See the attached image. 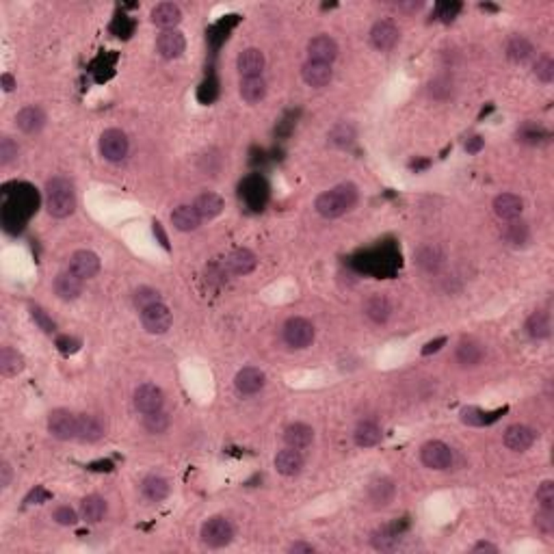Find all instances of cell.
Masks as SVG:
<instances>
[{"instance_id": "6da1fadb", "label": "cell", "mask_w": 554, "mask_h": 554, "mask_svg": "<svg viewBox=\"0 0 554 554\" xmlns=\"http://www.w3.org/2000/svg\"><path fill=\"white\" fill-rule=\"evenodd\" d=\"M355 204H358V187L351 182H345V184L333 187L331 191L321 193L314 201V208L325 219H338V217H343L345 212H349Z\"/></svg>"}, {"instance_id": "7a4b0ae2", "label": "cell", "mask_w": 554, "mask_h": 554, "mask_svg": "<svg viewBox=\"0 0 554 554\" xmlns=\"http://www.w3.org/2000/svg\"><path fill=\"white\" fill-rule=\"evenodd\" d=\"M46 208L55 219L70 217L76 208V193L74 184L67 178H52L46 184Z\"/></svg>"}, {"instance_id": "3957f363", "label": "cell", "mask_w": 554, "mask_h": 554, "mask_svg": "<svg viewBox=\"0 0 554 554\" xmlns=\"http://www.w3.org/2000/svg\"><path fill=\"white\" fill-rule=\"evenodd\" d=\"M199 537H201V543H204V545H208V548H212V550H219V548H226V545L232 543V539H234V528H232V524H230L226 518L215 516V518H210V520L204 522Z\"/></svg>"}, {"instance_id": "277c9868", "label": "cell", "mask_w": 554, "mask_h": 554, "mask_svg": "<svg viewBox=\"0 0 554 554\" xmlns=\"http://www.w3.org/2000/svg\"><path fill=\"white\" fill-rule=\"evenodd\" d=\"M284 343L290 347V349H308L312 343H314V325L308 321V318H301V316H294V318H288L286 325H284Z\"/></svg>"}, {"instance_id": "5b68a950", "label": "cell", "mask_w": 554, "mask_h": 554, "mask_svg": "<svg viewBox=\"0 0 554 554\" xmlns=\"http://www.w3.org/2000/svg\"><path fill=\"white\" fill-rule=\"evenodd\" d=\"M128 137L119 128H109V131L102 133L100 137V154L104 156V160L109 162H119L128 156Z\"/></svg>"}, {"instance_id": "8992f818", "label": "cell", "mask_w": 554, "mask_h": 554, "mask_svg": "<svg viewBox=\"0 0 554 554\" xmlns=\"http://www.w3.org/2000/svg\"><path fill=\"white\" fill-rule=\"evenodd\" d=\"M76 427H78V416H74L67 409H55L48 416V433L61 442L76 440Z\"/></svg>"}, {"instance_id": "52a82bcc", "label": "cell", "mask_w": 554, "mask_h": 554, "mask_svg": "<svg viewBox=\"0 0 554 554\" xmlns=\"http://www.w3.org/2000/svg\"><path fill=\"white\" fill-rule=\"evenodd\" d=\"M420 461L431 470H446L453 463V450L444 442L433 440L420 448Z\"/></svg>"}, {"instance_id": "ba28073f", "label": "cell", "mask_w": 554, "mask_h": 554, "mask_svg": "<svg viewBox=\"0 0 554 554\" xmlns=\"http://www.w3.org/2000/svg\"><path fill=\"white\" fill-rule=\"evenodd\" d=\"M172 323H174L172 310H169L162 301L141 310V325L148 333H165V331H169Z\"/></svg>"}, {"instance_id": "9c48e42d", "label": "cell", "mask_w": 554, "mask_h": 554, "mask_svg": "<svg viewBox=\"0 0 554 554\" xmlns=\"http://www.w3.org/2000/svg\"><path fill=\"white\" fill-rule=\"evenodd\" d=\"M67 271H72V273L78 275L80 279H92V277H96L98 271H100V258H98L94 251H89V249H78V251L72 253L70 269H67Z\"/></svg>"}, {"instance_id": "30bf717a", "label": "cell", "mask_w": 554, "mask_h": 554, "mask_svg": "<svg viewBox=\"0 0 554 554\" xmlns=\"http://www.w3.org/2000/svg\"><path fill=\"white\" fill-rule=\"evenodd\" d=\"M308 57L314 63L331 65L338 59V44L329 35H316L308 41Z\"/></svg>"}, {"instance_id": "8fae6325", "label": "cell", "mask_w": 554, "mask_h": 554, "mask_svg": "<svg viewBox=\"0 0 554 554\" xmlns=\"http://www.w3.org/2000/svg\"><path fill=\"white\" fill-rule=\"evenodd\" d=\"M397 41H399V28L390 20H379V22L372 24V28H370L372 48H377L381 52H388L397 46Z\"/></svg>"}, {"instance_id": "7c38bea8", "label": "cell", "mask_w": 554, "mask_h": 554, "mask_svg": "<svg viewBox=\"0 0 554 554\" xmlns=\"http://www.w3.org/2000/svg\"><path fill=\"white\" fill-rule=\"evenodd\" d=\"M184 48H187V39H184V35H182L180 31H176V28H174V31H162V33L158 35V39H156V50H158V55H160L162 59H167V61L182 57Z\"/></svg>"}, {"instance_id": "4fadbf2b", "label": "cell", "mask_w": 554, "mask_h": 554, "mask_svg": "<svg viewBox=\"0 0 554 554\" xmlns=\"http://www.w3.org/2000/svg\"><path fill=\"white\" fill-rule=\"evenodd\" d=\"M234 388L240 394H245V397L258 394L265 388V372L260 368H255V366L240 368L236 372V377H234Z\"/></svg>"}, {"instance_id": "5bb4252c", "label": "cell", "mask_w": 554, "mask_h": 554, "mask_svg": "<svg viewBox=\"0 0 554 554\" xmlns=\"http://www.w3.org/2000/svg\"><path fill=\"white\" fill-rule=\"evenodd\" d=\"M162 405H165V394L158 386H154V383H143V386H139L135 390V407L141 414L158 411V409H162Z\"/></svg>"}, {"instance_id": "9a60e30c", "label": "cell", "mask_w": 554, "mask_h": 554, "mask_svg": "<svg viewBox=\"0 0 554 554\" xmlns=\"http://www.w3.org/2000/svg\"><path fill=\"white\" fill-rule=\"evenodd\" d=\"M504 446L509 448V450H514V453H524V450H528L533 444H535V440H537V433L531 429V427H526V424H511V427L504 431Z\"/></svg>"}, {"instance_id": "2e32d148", "label": "cell", "mask_w": 554, "mask_h": 554, "mask_svg": "<svg viewBox=\"0 0 554 554\" xmlns=\"http://www.w3.org/2000/svg\"><path fill=\"white\" fill-rule=\"evenodd\" d=\"M267 65L265 52L258 48H245L238 57H236V70L243 78H251V76H262V70Z\"/></svg>"}, {"instance_id": "e0dca14e", "label": "cell", "mask_w": 554, "mask_h": 554, "mask_svg": "<svg viewBox=\"0 0 554 554\" xmlns=\"http://www.w3.org/2000/svg\"><path fill=\"white\" fill-rule=\"evenodd\" d=\"M522 210H524V199L516 193H502L494 199V212L502 221L520 219Z\"/></svg>"}, {"instance_id": "ac0fdd59", "label": "cell", "mask_w": 554, "mask_h": 554, "mask_svg": "<svg viewBox=\"0 0 554 554\" xmlns=\"http://www.w3.org/2000/svg\"><path fill=\"white\" fill-rule=\"evenodd\" d=\"M16 123L22 133L26 135H37L44 131L46 126V113L41 106H24L18 115H16Z\"/></svg>"}, {"instance_id": "d6986e66", "label": "cell", "mask_w": 554, "mask_h": 554, "mask_svg": "<svg viewBox=\"0 0 554 554\" xmlns=\"http://www.w3.org/2000/svg\"><path fill=\"white\" fill-rule=\"evenodd\" d=\"M104 438V424L98 416L92 414H80L78 416V427H76V440L94 444Z\"/></svg>"}, {"instance_id": "ffe728a7", "label": "cell", "mask_w": 554, "mask_h": 554, "mask_svg": "<svg viewBox=\"0 0 554 554\" xmlns=\"http://www.w3.org/2000/svg\"><path fill=\"white\" fill-rule=\"evenodd\" d=\"M82 286H84V279H80L72 271H63L55 277V292L63 301L78 299V297L82 294Z\"/></svg>"}, {"instance_id": "44dd1931", "label": "cell", "mask_w": 554, "mask_h": 554, "mask_svg": "<svg viewBox=\"0 0 554 554\" xmlns=\"http://www.w3.org/2000/svg\"><path fill=\"white\" fill-rule=\"evenodd\" d=\"M152 18V24H156L158 28L162 31H174L180 22H182V11L178 5L174 3H160L152 9L150 13Z\"/></svg>"}, {"instance_id": "7402d4cb", "label": "cell", "mask_w": 554, "mask_h": 554, "mask_svg": "<svg viewBox=\"0 0 554 554\" xmlns=\"http://www.w3.org/2000/svg\"><path fill=\"white\" fill-rule=\"evenodd\" d=\"M301 76H304V82L308 84V87L321 89V87H327V84L331 82L333 70H331V65L308 61V63L301 67Z\"/></svg>"}, {"instance_id": "603a6c76", "label": "cell", "mask_w": 554, "mask_h": 554, "mask_svg": "<svg viewBox=\"0 0 554 554\" xmlns=\"http://www.w3.org/2000/svg\"><path fill=\"white\" fill-rule=\"evenodd\" d=\"M275 467L282 477H297L304 470V457L294 448H284L275 455Z\"/></svg>"}, {"instance_id": "cb8c5ba5", "label": "cell", "mask_w": 554, "mask_h": 554, "mask_svg": "<svg viewBox=\"0 0 554 554\" xmlns=\"http://www.w3.org/2000/svg\"><path fill=\"white\" fill-rule=\"evenodd\" d=\"M284 442H286L288 448L304 450L314 442V431H312V427H308V424H304V422H294V424H290V427H286Z\"/></svg>"}, {"instance_id": "d4e9b609", "label": "cell", "mask_w": 554, "mask_h": 554, "mask_svg": "<svg viewBox=\"0 0 554 554\" xmlns=\"http://www.w3.org/2000/svg\"><path fill=\"white\" fill-rule=\"evenodd\" d=\"M240 193L245 197V201L253 208V210H262L265 201H267V182L258 176L247 178L245 184L240 187Z\"/></svg>"}, {"instance_id": "484cf974", "label": "cell", "mask_w": 554, "mask_h": 554, "mask_svg": "<svg viewBox=\"0 0 554 554\" xmlns=\"http://www.w3.org/2000/svg\"><path fill=\"white\" fill-rule=\"evenodd\" d=\"M399 541H401V526H399V524L381 526V528H377V531L370 535L372 548H375V550H381V552L397 550Z\"/></svg>"}, {"instance_id": "4316f807", "label": "cell", "mask_w": 554, "mask_h": 554, "mask_svg": "<svg viewBox=\"0 0 554 554\" xmlns=\"http://www.w3.org/2000/svg\"><path fill=\"white\" fill-rule=\"evenodd\" d=\"M228 267L232 273L236 275H249L255 267H258V258H255V253L240 247V249H234L230 255H228Z\"/></svg>"}, {"instance_id": "83f0119b", "label": "cell", "mask_w": 554, "mask_h": 554, "mask_svg": "<svg viewBox=\"0 0 554 554\" xmlns=\"http://www.w3.org/2000/svg\"><path fill=\"white\" fill-rule=\"evenodd\" d=\"M240 98L247 104H258L267 96V80L262 76H251V78H240Z\"/></svg>"}, {"instance_id": "f1b7e54d", "label": "cell", "mask_w": 554, "mask_h": 554, "mask_svg": "<svg viewBox=\"0 0 554 554\" xmlns=\"http://www.w3.org/2000/svg\"><path fill=\"white\" fill-rule=\"evenodd\" d=\"M172 223H174V228L180 230V232H195V230L199 228V223H201V217L197 215V210H195L193 206L182 204V206L174 208V212H172Z\"/></svg>"}, {"instance_id": "f546056e", "label": "cell", "mask_w": 554, "mask_h": 554, "mask_svg": "<svg viewBox=\"0 0 554 554\" xmlns=\"http://www.w3.org/2000/svg\"><path fill=\"white\" fill-rule=\"evenodd\" d=\"M397 494V487L390 479H377L370 487H368V500L372 502L375 509H381V506H388L392 502Z\"/></svg>"}, {"instance_id": "4dcf8cb0", "label": "cell", "mask_w": 554, "mask_h": 554, "mask_svg": "<svg viewBox=\"0 0 554 554\" xmlns=\"http://www.w3.org/2000/svg\"><path fill=\"white\" fill-rule=\"evenodd\" d=\"M193 208L197 210V215H199L201 219H215V217L221 215V210H223V199H221L217 193L206 191V193H201V195L195 199Z\"/></svg>"}, {"instance_id": "1f68e13d", "label": "cell", "mask_w": 554, "mask_h": 554, "mask_svg": "<svg viewBox=\"0 0 554 554\" xmlns=\"http://www.w3.org/2000/svg\"><path fill=\"white\" fill-rule=\"evenodd\" d=\"M381 438H383V433H381V429H379V424L372 422V420L360 422L358 429H355V433H353V440H355V444H358L360 448H372V446H377V444L381 442Z\"/></svg>"}, {"instance_id": "d6a6232c", "label": "cell", "mask_w": 554, "mask_h": 554, "mask_svg": "<svg viewBox=\"0 0 554 554\" xmlns=\"http://www.w3.org/2000/svg\"><path fill=\"white\" fill-rule=\"evenodd\" d=\"M364 310H366V316L372 323H377V325H383L392 314V306H390V301L383 294H372L370 299L366 301Z\"/></svg>"}, {"instance_id": "836d02e7", "label": "cell", "mask_w": 554, "mask_h": 554, "mask_svg": "<svg viewBox=\"0 0 554 554\" xmlns=\"http://www.w3.org/2000/svg\"><path fill=\"white\" fill-rule=\"evenodd\" d=\"M80 509H82V518H84V520L92 522V524H98V522L104 520L106 511H109V504H106V500H104L102 496L92 494V496H87V498L82 500Z\"/></svg>"}, {"instance_id": "e575fe53", "label": "cell", "mask_w": 554, "mask_h": 554, "mask_svg": "<svg viewBox=\"0 0 554 554\" xmlns=\"http://www.w3.org/2000/svg\"><path fill=\"white\" fill-rule=\"evenodd\" d=\"M457 362L461 366H479L481 360H483V347L479 343H475V340H461L459 347H457V353H455Z\"/></svg>"}, {"instance_id": "d590c367", "label": "cell", "mask_w": 554, "mask_h": 554, "mask_svg": "<svg viewBox=\"0 0 554 554\" xmlns=\"http://www.w3.org/2000/svg\"><path fill=\"white\" fill-rule=\"evenodd\" d=\"M22 370H24V358L20 351H16L11 347L0 349V372L5 377H16Z\"/></svg>"}, {"instance_id": "8d00e7d4", "label": "cell", "mask_w": 554, "mask_h": 554, "mask_svg": "<svg viewBox=\"0 0 554 554\" xmlns=\"http://www.w3.org/2000/svg\"><path fill=\"white\" fill-rule=\"evenodd\" d=\"M141 492H143V496H145L148 500L160 502V500H165V498L169 496V483H167V479H162V477H158V475H150V477L143 479Z\"/></svg>"}, {"instance_id": "74e56055", "label": "cell", "mask_w": 554, "mask_h": 554, "mask_svg": "<svg viewBox=\"0 0 554 554\" xmlns=\"http://www.w3.org/2000/svg\"><path fill=\"white\" fill-rule=\"evenodd\" d=\"M355 126L353 123H349V121H340V123H336L331 131H329V135H327V139H329V143L333 145V148H349L353 141H355Z\"/></svg>"}, {"instance_id": "f35d334b", "label": "cell", "mask_w": 554, "mask_h": 554, "mask_svg": "<svg viewBox=\"0 0 554 554\" xmlns=\"http://www.w3.org/2000/svg\"><path fill=\"white\" fill-rule=\"evenodd\" d=\"M531 55H533V44H531L526 37L516 35V37L509 39V44H506V57H509V61L524 63Z\"/></svg>"}, {"instance_id": "ab89813d", "label": "cell", "mask_w": 554, "mask_h": 554, "mask_svg": "<svg viewBox=\"0 0 554 554\" xmlns=\"http://www.w3.org/2000/svg\"><path fill=\"white\" fill-rule=\"evenodd\" d=\"M526 333L533 340H545L550 336V316L545 312H533L526 318Z\"/></svg>"}, {"instance_id": "60d3db41", "label": "cell", "mask_w": 554, "mask_h": 554, "mask_svg": "<svg viewBox=\"0 0 554 554\" xmlns=\"http://www.w3.org/2000/svg\"><path fill=\"white\" fill-rule=\"evenodd\" d=\"M502 236H504V240H506L509 245L520 247V245H526V243H528L531 232H528V226H526L524 221L514 219V221H509V223L504 226Z\"/></svg>"}, {"instance_id": "b9f144b4", "label": "cell", "mask_w": 554, "mask_h": 554, "mask_svg": "<svg viewBox=\"0 0 554 554\" xmlns=\"http://www.w3.org/2000/svg\"><path fill=\"white\" fill-rule=\"evenodd\" d=\"M418 265L424 269V271H438L440 265H442V251L433 245L429 247H422L418 251Z\"/></svg>"}, {"instance_id": "7bdbcfd3", "label": "cell", "mask_w": 554, "mask_h": 554, "mask_svg": "<svg viewBox=\"0 0 554 554\" xmlns=\"http://www.w3.org/2000/svg\"><path fill=\"white\" fill-rule=\"evenodd\" d=\"M143 427L150 433H165L169 429V416L162 409L152 411V414H143Z\"/></svg>"}, {"instance_id": "ee69618b", "label": "cell", "mask_w": 554, "mask_h": 554, "mask_svg": "<svg viewBox=\"0 0 554 554\" xmlns=\"http://www.w3.org/2000/svg\"><path fill=\"white\" fill-rule=\"evenodd\" d=\"M156 304H160V292L158 290H154L150 286H141L135 292V306L139 308V312L150 308V306H156Z\"/></svg>"}, {"instance_id": "f6af8a7d", "label": "cell", "mask_w": 554, "mask_h": 554, "mask_svg": "<svg viewBox=\"0 0 554 554\" xmlns=\"http://www.w3.org/2000/svg\"><path fill=\"white\" fill-rule=\"evenodd\" d=\"M18 158V143L11 137H3L0 139V165L7 167Z\"/></svg>"}, {"instance_id": "bcb514c9", "label": "cell", "mask_w": 554, "mask_h": 554, "mask_svg": "<svg viewBox=\"0 0 554 554\" xmlns=\"http://www.w3.org/2000/svg\"><path fill=\"white\" fill-rule=\"evenodd\" d=\"M535 526L545 533V535H552L554 533V509H545L541 506L539 514L535 516Z\"/></svg>"}, {"instance_id": "7dc6e473", "label": "cell", "mask_w": 554, "mask_h": 554, "mask_svg": "<svg viewBox=\"0 0 554 554\" xmlns=\"http://www.w3.org/2000/svg\"><path fill=\"white\" fill-rule=\"evenodd\" d=\"M31 316H33V321L39 325V329H41V331L52 333V331L57 329L55 321H52V318L46 314V310H41L39 306H31Z\"/></svg>"}, {"instance_id": "c3c4849f", "label": "cell", "mask_w": 554, "mask_h": 554, "mask_svg": "<svg viewBox=\"0 0 554 554\" xmlns=\"http://www.w3.org/2000/svg\"><path fill=\"white\" fill-rule=\"evenodd\" d=\"M535 76L541 80V82H552L554 80V61L550 57H541L537 63H535Z\"/></svg>"}, {"instance_id": "681fc988", "label": "cell", "mask_w": 554, "mask_h": 554, "mask_svg": "<svg viewBox=\"0 0 554 554\" xmlns=\"http://www.w3.org/2000/svg\"><path fill=\"white\" fill-rule=\"evenodd\" d=\"M537 502L545 509H554V483L543 481L537 489Z\"/></svg>"}, {"instance_id": "f907efd6", "label": "cell", "mask_w": 554, "mask_h": 554, "mask_svg": "<svg viewBox=\"0 0 554 554\" xmlns=\"http://www.w3.org/2000/svg\"><path fill=\"white\" fill-rule=\"evenodd\" d=\"M55 520H57V524H61V526H72V524H76V520H78V516H76V511L72 509V506H67V504H63V506H57L55 509V516H52Z\"/></svg>"}, {"instance_id": "816d5d0a", "label": "cell", "mask_w": 554, "mask_h": 554, "mask_svg": "<svg viewBox=\"0 0 554 554\" xmlns=\"http://www.w3.org/2000/svg\"><path fill=\"white\" fill-rule=\"evenodd\" d=\"M461 420H463L465 424H475V427H481V424H485V416H483V411H479L477 407L463 409Z\"/></svg>"}, {"instance_id": "f5cc1de1", "label": "cell", "mask_w": 554, "mask_h": 554, "mask_svg": "<svg viewBox=\"0 0 554 554\" xmlns=\"http://www.w3.org/2000/svg\"><path fill=\"white\" fill-rule=\"evenodd\" d=\"M539 137H541V131H539L537 126H533V123H526L522 131H520V139H522L524 143H537Z\"/></svg>"}, {"instance_id": "db71d44e", "label": "cell", "mask_w": 554, "mask_h": 554, "mask_svg": "<svg viewBox=\"0 0 554 554\" xmlns=\"http://www.w3.org/2000/svg\"><path fill=\"white\" fill-rule=\"evenodd\" d=\"M57 347H59L61 353H74V351H78L80 343H78V340H74V338L61 336V338L57 340Z\"/></svg>"}, {"instance_id": "11a10c76", "label": "cell", "mask_w": 554, "mask_h": 554, "mask_svg": "<svg viewBox=\"0 0 554 554\" xmlns=\"http://www.w3.org/2000/svg\"><path fill=\"white\" fill-rule=\"evenodd\" d=\"M11 479H13V470H11V465H9L7 461H3V463H0V487H3V489H7V487L11 485Z\"/></svg>"}, {"instance_id": "9f6ffc18", "label": "cell", "mask_w": 554, "mask_h": 554, "mask_svg": "<svg viewBox=\"0 0 554 554\" xmlns=\"http://www.w3.org/2000/svg\"><path fill=\"white\" fill-rule=\"evenodd\" d=\"M459 9H461V5H459V3L444 5V7L440 9V18H442L444 22H453V20H455V16L459 13Z\"/></svg>"}, {"instance_id": "6f0895ef", "label": "cell", "mask_w": 554, "mask_h": 554, "mask_svg": "<svg viewBox=\"0 0 554 554\" xmlns=\"http://www.w3.org/2000/svg\"><path fill=\"white\" fill-rule=\"evenodd\" d=\"M316 548L312 545V543H306V541H294L290 548H288V552H292V554H312Z\"/></svg>"}, {"instance_id": "680465c9", "label": "cell", "mask_w": 554, "mask_h": 554, "mask_svg": "<svg viewBox=\"0 0 554 554\" xmlns=\"http://www.w3.org/2000/svg\"><path fill=\"white\" fill-rule=\"evenodd\" d=\"M483 145H485V141L481 139V137H470L465 141V150H467V154H479L481 150H483Z\"/></svg>"}, {"instance_id": "91938a15", "label": "cell", "mask_w": 554, "mask_h": 554, "mask_svg": "<svg viewBox=\"0 0 554 554\" xmlns=\"http://www.w3.org/2000/svg\"><path fill=\"white\" fill-rule=\"evenodd\" d=\"M444 345H446V338H438V340H431V343H427V345H424V349H422V355H431V353L440 351V349H442Z\"/></svg>"}, {"instance_id": "94428289", "label": "cell", "mask_w": 554, "mask_h": 554, "mask_svg": "<svg viewBox=\"0 0 554 554\" xmlns=\"http://www.w3.org/2000/svg\"><path fill=\"white\" fill-rule=\"evenodd\" d=\"M0 84H3V89H5L7 94H11V92L18 87V84H16V78H13L11 74H3V76H0Z\"/></svg>"}, {"instance_id": "6125c7cd", "label": "cell", "mask_w": 554, "mask_h": 554, "mask_svg": "<svg viewBox=\"0 0 554 554\" xmlns=\"http://www.w3.org/2000/svg\"><path fill=\"white\" fill-rule=\"evenodd\" d=\"M48 498H50V494H46L44 489H39V487H37L35 492H31V496L26 498V502H33V500L39 502V500H48Z\"/></svg>"}, {"instance_id": "be15d7a7", "label": "cell", "mask_w": 554, "mask_h": 554, "mask_svg": "<svg viewBox=\"0 0 554 554\" xmlns=\"http://www.w3.org/2000/svg\"><path fill=\"white\" fill-rule=\"evenodd\" d=\"M472 550L475 552H498V548L494 543H487V541H479Z\"/></svg>"}]
</instances>
